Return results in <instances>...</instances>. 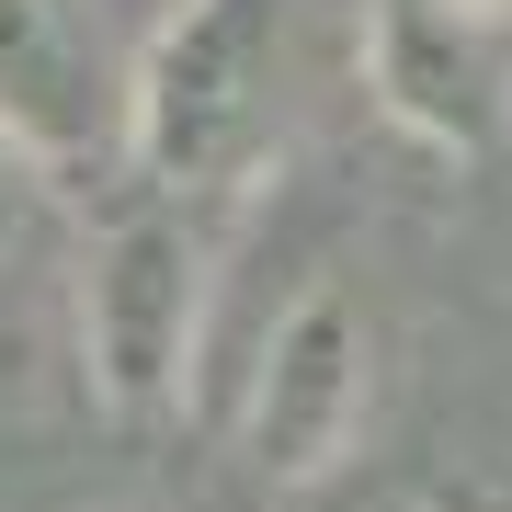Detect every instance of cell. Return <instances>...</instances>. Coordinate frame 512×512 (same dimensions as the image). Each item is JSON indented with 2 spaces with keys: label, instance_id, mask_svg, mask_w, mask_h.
<instances>
[{
  "label": "cell",
  "instance_id": "6",
  "mask_svg": "<svg viewBox=\"0 0 512 512\" xmlns=\"http://www.w3.org/2000/svg\"><path fill=\"white\" fill-rule=\"evenodd\" d=\"M57 194H69V183H57L46 160H23V148L0 137V262H23V251H35V239H46Z\"/></svg>",
  "mask_w": 512,
  "mask_h": 512
},
{
  "label": "cell",
  "instance_id": "1",
  "mask_svg": "<svg viewBox=\"0 0 512 512\" xmlns=\"http://www.w3.org/2000/svg\"><path fill=\"white\" fill-rule=\"evenodd\" d=\"M308 80V0H171L137 46L126 171L160 194L228 205L285 160Z\"/></svg>",
  "mask_w": 512,
  "mask_h": 512
},
{
  "label": "cell",
  "instance_id": "4",
  "mask_svg": "<svg viewBox=\"0 0 512 512\" xmlns=\"http://www.w3.org/2000/svg\"><path fill=\"white\" fill-rule=\"evenodd\" d=\"M365 103L433 160H512V0H353Z\"/></svg>",
  "mask_w": 512,
  "mask_h": 512
},
{
  "label": "cell",
  "instance_id": "5",
  "mask_svg": "<svg viewBox=\"0 0 512 512\" xmlns=\"http://www.w3.org/2000/svg\"><path fill=\"white\" fill-rule=\"evenodd\" d=\"M137 46L103 0H0V137L46 160L57 183H92L126 160Z\"/></svg>",
  "mask_w": 512,
  "mask_h": 512
},
{
  "label": "cell",
  "instance_id": "3",
  "mask_svg": "<svg viewBox=\"0 0 512 512\" xmlns=\"http://www.w3.org/2000/svg\"><path fill=\"white\" fill-rule=\"evenodd\" d=\"M365 410H376V308L330 274L274 308L251 376H239V410H228L239 478H262V490L342 478L353 444H365Z\"/></svg>",
  "mask_w": 512,
  "mask_h": 512
},
{
  "label": "cell",
  "instance_id": "2",
  "mask_svg": "<svg viewBox=\"0 0 512 512\" xmlns=\"http://www.w3.org/2000/svg\"><path fill=\"white\" fill-rule=\"evenodd\" d=\"M205 217H217V205L126 183L92 217V239H80V274H69L80 376H92L114 433H160V421L194 399L205 319H217V239H205Z\"/></svg>",
  "mask_w": 512,
  "mask_h": 512
}]
</instances>
